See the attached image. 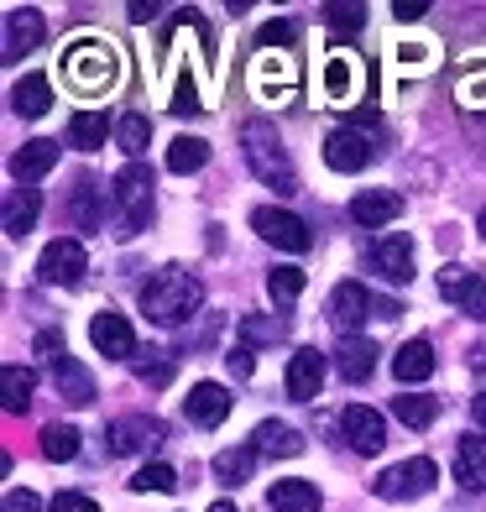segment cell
Returning <instances> with one entry per match:
<instances>
[{
  "label": "cell",
  "mask_w": 486,
  "mask_h": 512,
  "mask_svg": "<svg viewBox=\"0 0 486 512\" xmlns=\"http://www.w3.org/2000/svg\"><path fill=\"white\" fill-rule=\"evenodd\" d=\"M382 142H387V126L377 110H351L345 121L324 136V162L335 173H361L382 157Z\"/></svg>",
  "instance_id": "1"
},
{
  "label": "cell",
  "mask_w": 486,
  "mask_h": 512,
  "mask_svg": "<svg viewBox=\"0 0 486 512\" xmlns=\"http://www.w3.org/2000/svg\"><path fill=\"white\" fill-rule=\"evenodd\" d=\"M204 304V283L194 272L183 267H162L152 272V283L142 288V314L147 324H162V330H178V324H189Z\"/></svg>",
  "instance_id": "2"
},
{
  "label": "cell",
  "mask_w": 486,
  "mask_h": 512,
  "mask_svg": "<svg viewBox=\"0 0 486 512\" xmlns=\"http://www.w3.org/2000/svg\"><path fill=\"white\" fill-rule=\"evenodd\" d=\"M241 152H246V168L257 173L267 189H277V194H298V168H293V157H288V147H283V136H277V126L272 121H246L241 126Z\"/></svg>",
  "instance_id": "3"
},
{
  "label": "cell",
  "mask_w": 486,
  "mask_h": 512,
  "mask_svg": "<svg viewBox=\"0 0 486 512\" xmlns=\"http://www.w3.org/2000/svg\"><path fill=\"white\" fill-rule=\"evenodd\" d=\"M58 68L79 95H100V89H110L115 79H121V58H115V48L100 42V37H79L74 48H63Z\"/></svg>",
  "instance_id": "4"
},
{
  "label": "cell",
  "mask_w": 486,
  "mask_h": 512,
  "mask_svg": "<svg viewBox=\"0 0 486 512\" xmlns=\"http://www.w3.org/2000/svg\"><path fill=\"white\" fill-rule=\"evenodd\" d=\"M37 356L48 361V371H53V387H58V392H63V398L74 403V408H89V403L100 398L95 377H89V371H84L74 356H68V345H63L53 330H42V335H37Z\"/></svg>",
  "instance_id": "5"
},
{
  "label": "cell",
  "mask_w": 486,
  "mask_h": 512,
  "mask_svg": "<svg viewBox=\"0 0 486 512\" xmlns=\"http://www.w3.org/2000/svg\"><path fill=\"white\" fill-rule=\"evenodd\" d=\"M115 209H121V236H142V230L152 225V168H142V162H126L121 173H115Z\"/></svg>",
  "instance_id": "6"
},
{
  "label": "cell",
  "mask_w": 486,
  "mask_h": 512,
  "mask_svg": "<svg viewBox=\"0 0 486 512\" xmlns=\"http://www.w3.org/2000/svg\"><path fill=\"white\" fill-rule=\"evenodd\" d=\"M434 481H439V465L429 455H413L403 465H387V471L372 481V492L382 502H408V497H429L434 492Z\"/></svg>",
  "instance_id": "7"
},
{
  "label": "cell",
  "mask_w": 486,
  "mask_h": 512,
  "mask_svg": "<svg viewBox=\"0 0 486 512\" xmlns=\"http://www.w3.org/2000/svg\"><path fill=\"white\" fill-rule=\"evenodd\" d=\"M84 272H89V251H84V241L58 236V241L42 246V256H37V277H42L48 288H74Z\"/></svg>",
  "instance_id": "8"
},
{
  "label": "cell",
  "mask_w": 486,
  "mask_h": 512,
  "mask_svg": "<svg viewBox=\"0 0 486 512\" xmlns=\"http://www.w3.org/2000/svg\"><path fill=\"white\" fill-rule=\"evenodd\" d=\"M251 230H257L262 241H272L277 251H293V256H304V251L314 246L309 225L298 220V215H288V209H277V204H262V209H251Z\"/></svg>",
  "instance_id": "9"
},
{
  "label": "cell",
  "mask_w": 486,
  "mask_h": 512,
  "mask_svg": "<svg viewBox=\"0 0 486 512\" xmlns=\"http://www.w3.org/2000/svg\"><path fill=\"white\" fill-rule=\"evenodd\" d=\"M162 418L152 413H131V418H115V424L105 429V450L121 460V455H142V450H157L162 445Z\"/></svg>",
  "instance_id": "10"
},
{
  "label": "cell",
  "mask_w": 486,
  "mask_h": 512,
  "mask_svg": "<svg viewBox=\"0 0 486 512\" xmlns=\"http://www.w3.org/2000/svg\"><path fill=\"white\" fill-rule=\"evenodd\" d=\"M439 293H445L460 314L486 319V277L481 272L460 267V262H445V267H439Z\"/></svg>",
  "instance_id": "11"
},
{
  "label": "cell",
  "mask_w": 486,
  "mask_h": 512,
  "mask_svg": "<svg viewBox=\"0 0 486 512\" xmlns=\"http://www.w3.org/2000/svg\"><path fill=\"white\" fill-rule=\"evenodd\" d=\"M324 371H330V356H324L319 345H304V351H293V356H288V377H283L288 398H293V403H314V398H319V387H324Z\"/></svg>",
  "instance_id": "12"
},
{
  "label": "cell",
  "mask_w": 486,
  "mask_h": 512,
  "mask_svg": "<svg viewBox=\"0 0 486 512\" xmlns=\"http://www.w3.org/2000/svg\"><path fill=\"white\" fill-rule=\"evenodd\" d=\"M366 314H377V298L366 293L356 277H345V283L330 293V324L340 330V340H351V335H361V319Z\"/></svg>",
  "instance_id": "13"
},
{
  "label": "cell",
  "mask_w": 486,
  "mask_h": 512,
  "mask_svg": "<svg viewBox=\"0 0 486 512\" xmlns=\"http://www.w3.org/2000/svg\"><path fill=\"white\" fill-rule=\"evenodd\" d=\"M340 429H345V445H351L356 455H382V445H387L382 413L366 408V403H351V408H345V413H340Z\"/></svg>",
  "instance_id": "14"
},
{
  "label": "cell",
  "mask_w": 486,
  "mask_h": 512,
  "mask_svg": "<svg viewBox=\"0 0 486 512\" xmlns=\"http://www.w3.org/2000/svg\"><path fill=\"white\" fill-rule=\"evenodd\" d=\"M89 340H95V351L110 356V361H136V335H131L126 314H115V309H100L89 319Z\"/></svg>",
  "instance_id": "15"
},
{
  "label": "cell",
  "mask_w": 486,
  "mask_h": 512,
  "mask_svg": "<svg viewBox=\"0 0 486 512\" xmlns=\"http://www.w3.org/2000/svg\"><path fill=\"white\" fill-rule=\"evenodd\" d=\"M230 387H220V382H194L189 387V398H183V413H189V424L194 429H220L225 418H230Z\"/></svg>",
  "instance_id": "16"
},
{
  "label": "cell",
  "mask_w": 486,
  "mask_h": 512,
  "mask_svg": "<svg viewBox=\"0 0 486 512\" xmlns=\"http://www.w3.org/2000/svg\"><path fill=\"white\" fill-rule=\"evenodd\" d=\"M0 27H6V48H0V58L6 63H21L42 37H48V21H42V11H6V21H0Z\"/></svg>",
  "instance_id": "17"
},
{
  "label": "cell",
  "mask_w": 486,
  "mask_h": 512,
  "mask_svg": "<svg viewBox=\"0 0 486 512\" xmlns=\"http://www.w3.org/2000/svg\"><path fill=\"white\" fill-rule=\"evenodd\" d=\"M105 199H115V189H105L95 173H84L74 183V194H68V220L79 230H100L105 225Z\"/></svg>",
  "instance_id": "18"
},
{
  "label": "cell",
  "mask_w": 486,
  "mask_h": 512,
  "mask_svg": "<svg viewBox=\"0 0 486 512\" xmlns=\"http://www.w3.org/2000/svg\"><path fill=\"white\" fill-rule=\"evenodd\" d=\"M398 215H403V194L398 189H361L351 199V220L361 230H382V225H392Z\"/></svg>",
  "instance_id": "19"
},
{
  "label": "cell",
  "mask_w": 486,
  "mask_h": 512,
  "mask_svg": "<svg viewBox=\"0 0 486 512\" xmlns=\"http://www.w3.org/2000/svg\"><path fill=\"white\" fill-rule=\"evenodd\" d=\"M372 272H382L387 283H403L408 288V277H413V241L408 236H382L372 246Z\"/></svg>",
  "instance_id": "20"
},
{
  "label": "cell",
  "mask_w": 486,
  "mask_h": 512,
  "mask_svg": "<svg viewBox=\"0 0 486 512\" xmlns=\"http://www.w3.org/2000/svg\"><path fill=\"white\" fill-rule=\"evenodd\" d=\"M455 481L466 492H486V434H460L455 445Z\"/></svg>",
  "instance_id": "21"
},
{
  "label": "cell",
  "mask_w": 486,
  "mask_h": 512,
  "mask_svg": "<svg viewBox=\"0 0 486 512\" xmlns=\"http://www.w3.org/2000/svg\"><path fill=\"white\" fill-rule=\"evenodd\" d=\"M335 371H340V377L351 382V387H356V382H366V377L377 371V345L366 340V335L340 340V345H335Z\"/></svg>",
  "instance_id": "22"
},
{
  "label": "cell",
  "mask_w": 486,
  "mask_h": 512,
  "mask_svg": "<svg viewBox=\"0 0 486 512\" xmlns=\"http://www.w3.org/2000/svg\"><path fill=\"white\" fill-rule=\"evenodd\" d=\"M53 162H58V142H48V136H37V142H27L16 157H11V178L16 183H32L42 178V173H53Z\"/></svg>",
  "instance_id": "23"
},
{
  "label": "cell",
  "mask_w": 486,
  "mask_h": 512,
  "mask_svg": "<svg viewBox=\"0 0 486 512\" xmlns=\"http://www.w3.org/2000/svg\"><path fill=\"white\" fill-rule=\"evenodd\" d=\"M392 377H398L403 387L408 382H429L434 377V345L429 340H408L392 351Z\"/></svg>",
  "instance_id": "24"
},
{
  "label": "cell",
  "mask_w": 486,
  "mask_h": 512,
  "mask_svg": "<svg viewBox=\"0 0 486 512\" xmlns=\"http://www.w3.org/2000/svg\"><path fill=\"white\" fill-rule=\"evenodd\" d=\"M267 507L272 512H319V486L314 481H272L267 486Z\"/></svg>",
  "instance_id": "25"
},
{
  "label": "cell",
  "mask_w": 486,
  "mask_h": 512,
  "mask_svg": "<svg viewBox=\"0 0 486 512\" xmlns=\"http://www.w3.org/2000/svg\"><path fill=\"white\" fill-rule=\"evenodd\" d=\"M251 445H257V455H304V434H298L293 424H277V418H267V424H257V434H251Z\"/></svg>",
  "instance_id": "26"
},
{
  "label": "cell",
  "mask_w": 486,
  "mask_h": 512,
  "mask_svg": "<svg viewBox=\"0 0 486 512\" xmlns=\"http://www.w3.org/2000/svg\"><path fill=\"white\" fill-rule=\"evenodd\" d=\"M11 110H16V115H27V121L48 115V110H53V84L42 79V74L16 79V84H11Z\"/></svg>",
  "instance_id": "27"
},
{
  "label": "cell",
  "mask_w": 486,
  "mask_h": 512,
  "mask_svg": "<svg viewBox=\"0 0 486 512\" xmlns=\"http://www.w3.org/2000/svg\"><path fill=\"white\" fill-rule=\"evenodd\" d=\"M37 215H42V194L37 189H11L6 194V236L11 241L27 236V230L37 225Z\"/></svg>",
  "instance_id": "28"
},
{
  "label": "cell",
  "mask_w": 486,
  "mask_h": 512,
  "mask_svg": "<svg viewBox=\"0 0 486 512\" xmlns=\"http://www.w3.org/2000/svg\"><path fill=\"white\" fill-rule=\"evenodd\" d=\"M68 142L79 152H100L110 142V115L105 110H79L74 121H68Z\"/></svg>",
  "instance_id": "29"
},
{
  "label": "cell",
  "mask_w": 486,
  "mask_h": 512,
  "mask_svg": "<svg viewBox=\"0 0 486 512\" xmlns=\"http://www.w3.org/2000/svg\"><path fill=\"white\" fill-rule=\"evenodd\" d=\"M32 387H37L32 366H6V371H0V408H6V413H27Z\"/></svg>",
  "instance_id": "30"
},
{
  "label": "cell",
  "mask_w": 486,
  "mask_h": 512,
  "mask_svg": "<svg viewBox=\"0 0 486 512\" xmlns=\"http://www.w3.org/2000/svg\"><path fill=\"white\" fill-rule=\"evenodd\" d=\"M215 481H225V486H241L251 471H257V445H236V450H220L215 460Z\"/></svg>",
  "instance_id": "31"
},
{
  "label": "cell",
  "mask_w": 486,
  "mask_h": 512,
  "mask_svg": "<svg viewBox=\"0 0 486 512\" xmlns=\"http://www.w3.org/2000/svg\"><path fill=\"white\" fill-rule=\"evenodd\" d=\"M392 413H398L408 429H429L439 418V398H429V392H403V398H392Z\"/></svg>",
  "instance_id": "32"
},
{
  "label": "cell",
  "mask_w": 486,
  "mask_h": 512,
  "mask_svg": "<svg viewBox=\"0 0 486 512\" xmlns=\"http://www.w3.org/2000/svg\"><path fill=\"white\" fill-rule=\"evenodd\" d=\"M115 142H121V147L131 152V162H136V157L152 147V121H147L142 110H126L121 121H115Z\"/></svg>",
  "instance_id": "33"
},
{
  "label": "cell",
  "mask_w": 486,
  "mask_h": 512,
  "mask_svg": "<svg viewBox=\"0 0 486 512\" xmlns=\"http://www.w3.org/2000/svg\"><path fill=\"white\" fill-rule=\"evenodd\" d=\"M210 162V142L204 136H178L168 147V173H199Z\"/></svg>",
  "instance_id": "34"
},
{
  "label": "cell",
  "mask_w": 486,
  "mask_h": 512,
  "mask_svg": "<svg viewBox=\"0 0 486 512\" xmlns=\"http://www.w3.org/2000/svg\"><path fill=\"white\" fill-rule=\"evenodd\" d=\"M74 455H79V429H68V424H48V429H42V460L63 465Z\"/></svg>",
  "instance_id": "35"
},
{
  "label": "cell",
  "mask_w": 486,
  "mask_h": 512,
  "mask_svg": "<svg viewBox=\"0 0 486 512\" xmlns=\"http://www.w3.org/2000/svg\"><path fill=\"white\" fill-rule=\"evenodd\" d=\"M304 267H272L267 272V293H272V304H293L298 293H304Z\"/></svg>",
  "instance_id": "36"
},
{
  "label": "cell",
  "mask_w": 486,
  "mask_h": 512,
  "mask_svg": "<svg viewBox=\"0 0 486 512\" xmlns=\"http://www.w3.org/2000/svg\"><path fill=\"white\" fill-rule=\"evenodd\" d=\"M324 21H330V32L351 37V32H361L366 6H361V0H330V6H324Z\"/></svg>",
  "instance_id": "37"
},
{
  "label": "cell",
  "mask_w": 486,
  "mask_h": 512,
  "mask_svg": "<svg viewBox=\"0 0 486 512\" xmlns=\"http://www.w3.org/2000/svg\"><path fill=\"white\" fill-rule=\"evenodd\" d=\"M131 492H178V471H173V465H162V460H152V465L136 471Z\"/></svg>",
  "instance_id": "38"
},
{
  "label": "cell",
  "mask_w": 486,
  "mask_h": 512,
  "mask_svg": "<svg viewBox=\"0 0 486 512\" xmlns=\"http://www.w3.org/2000/svg\"><path fill=\"white\" fill-rule=\"evenodd\" d=\"M324 89H330V100H351V58H330V68H324Z\"/></svg>",
  "instance_id": "39"
},
{
  "label": "cell",
  "mask_w": 486,
  "mask_h": 512,
  "mask_svg": "<svg viewBox=\"0 0 486 512\" xmlns=\"http://www.w3.org/2000/svg\"><path fill=\"white\" fill-rule=\"evenodd\" d=\"M152 361H136V377H142L147 387H162V382H168L173 377V356L168 351H147Z\"/></svg>",
  "instance_id": "40"
},
{
  "label": "cell",
  "mask_w": 486,
  "mask_h": 512,
  "mask_svg": "<svg viewBox=\"0 0 486 512\" xmlns=\"http://www.w3.org/2000/svg\"><path fill=\"white\" fill-rule=\"evenodd\" d=\"M288 324L283 319H241V340L246 345H257V340H283Z\"/></svg>",
  "instance_id": "41"
},
{
  "label": "cell",
  "mask_w": 486,
  "mask_h": 512,
  "mask_svg": "<svg viewBox=\"0 0 486 512\" xmlns=\"http://www.w3.org/2000/svg\"><path fill=\"white\" fill-rule=\"evenodd\" d=\"M48 512H100V507H95V497H84V492H58L48 502Z\"/></svg>",
  "instance_id": "42"
},
{
  "label": "cell",
  "mask_w": 486,
  "mask_h": 512,
  "mask_svg": "<svg viewBox=\"0 0 486 512\" xmlns=\"http://www.w3.org/2000/svg\"><path fill=\"white\" fill-rule=\"evenodd\" d=\"M225 366H230V377H251L257 371V361H251V345H236V351H225Z\"/></svg>",
  "instance_id": "43"
},
{
  "label": "cell",
  "mask_w": 486,
  "mask_h": 512,
  "mask_svg": "<svg viewBox=\"0 0 486 512\" xmlns=\"http://www.w3.org/2000/svg\"><path fill=\"white\" fill-rule=\"evenodd\" d=\"M293 32H298V27L283 16V21H267V27L257 32V42H262V48H272V42H293Z\"/></svg>",
  "instance_id": "44"
},
{
  "label": "cell",
  "mask_w": 486,
  "mask_h": 512,
  "mask_svg": "<svg viewBox=\"0 0 486 512\" xmlns=\"http://www.w3.org/2000/svg\"><path fill=\"white\" fill-rule=\"evenodd\" d=\"M6 512H42V497L27 492V486H16V492H6Z\"/></svg>",
  "instance_id": "45"
},
{
  "label": "cell",
  "mask_w": 486,
  "mask_h": 512,
  "mask_svg": "<svg viewBox=\"0 0 486 512\" xmlns=\"http://www.w3.org/2000/svg\"><path fill=\"white\" fill-rule=\"evenodd\" d=\"M173 110H178V115H194V110H199V95H194V84H189V74H183V84H178V95H173Z\"/></svg>",
  "instance_id": "46"
},
{
  "label": "cell",
  "mask_w": 486,
  "mask_h": 512,
  "mask_svg": "<svg viewBox=\"0 0 486 512\" xmlns=\"http://www.w3.org/2000/svg\"><path fill=\"white\" fill-rule=\"evenodd\" d=\"M429 11V0H392V16L398 21H419Z\"/></svg>",
  "instance_id": "47"
},
{
  "label": "cell",
  "mask_w": 486,
  "mask_h": 512,
  "mask_svg": "<svg viewBox=\"0 0 486 512\" xmlns=\"http://www.w3.org/2000/svg\"><path fill=\"white\" fill-rule=\"evenodd\" d=\"M471 418H476V434H486V392L471 398Z\"/></svg>",
  "instance_id": "48"
},
{
  "label": "cell",
  "mask_w": 486,
  "mask_h": 512,
  "mask_svg": "<svg viewBox=\"0 0 486 512\" xmlns=\"http://www.w3.org/2000/svg\"><path fill=\"white\" fill-rule=\"evenodd\" d=\"M131 16H136V21H147V16H157V0H131Z\"/></svg>",
  "instance_id": "49"
},
{
  "label": "cell",
  "mask_w": 486,
  "mask_h": 512,
  "mask_svg": "<svg viewBox=\"0 0 486 512\" xmlns=\"http://www.w3.org/2000/svg\"><path fill=\"white\" fill-rule=\"evenodd\" d=\"M210 512H241V507H236V502H215Z\"/></svg>",
  "instance_id": "50"
},
{
  "label": "cell",
  "mask_w": 486,
  "mask_h": 512,
  "mask_svg": "<svg viewBox=\"0 0 486 512\" xmlns=\"http://www.w3.org/2000/svg\"><path fill=\"white\" fill-rule=\"evenodd\" d=\"M476 225H481V236H486V209H481V220H476Z\"/></svg>",
  "instance_id": "51"
}]
</instances>
